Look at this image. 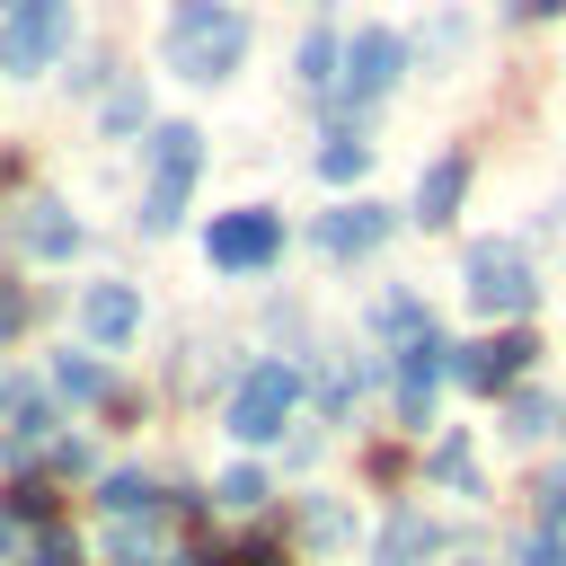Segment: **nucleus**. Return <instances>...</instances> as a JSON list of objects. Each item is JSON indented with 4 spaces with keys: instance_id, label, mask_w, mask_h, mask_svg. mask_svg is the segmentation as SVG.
<instances>
[{
    "instance_id": "nucleus-1",
    "label": "nucleus",
    "mask_w": 566,
    "mask_h": 566,
    "mask_svg": "<svg viewBox=\"0 0 566 566\" xmlns=\"http://www.w3.org/2000/svg\"><path fill=\"white\" fill-rule=\"evenodd\" d=\"M159 53H168V71L177 80H230L239 71V53H248V18L230 9V0H177L168 9V27H159Z\"/></svg>"
},
{
    "instance_id": "nucleus-2",
    "label": "nucleus",
    "mask_w": 566,
    "mask_h": 566,
    "mask_svg": "<svg viewBox=\"0 0 566 566\" xmlns=\"http://www.w3.org/2000/svg\"><path fill=\"white\" fill-rule=\"evenodd\" d=\"M195 177H203V133H195V124H159V133H150V212H142V221L168 230L177 203L195 195Z\"/></svg>"
},
{
    "instance_id": "nucleus-3",
    "label": "nucleus",
    "mask_w": 566,
    "mask_h": 566,
    "mask_svg": "<svg viewBox=\"0 0 566 566\" xmlns=\"http://www.w3.org/2000/svg\"><path fill=\"white\" fill-rule=\"evenodd\" d=\"M469 301H478L486 318H522V310L539 301L531 256H522L513 239H478V248H469Z\"/></svg>"
},
{
    "instance_id": "nucleus-4",
    "label": "nucleus",
    "mask_w": 566,
    "mask_h": 566,
    "mask_svg": "<svg viewBox=\"0 0 566 566\" xmlns=\"http://www.w3.org/2000/svg\"><path fill=\"white\" fill-rule=\"evenodd\" d=\"M292 407H301V371H292V363H256V371L230 389V433H239V442H274V433L292 424Z\"/></svg>"
},
{
    "instance_id": "nucleus-5",
    "label": "nucleus",
    "mask_w": 566,
    "mask_h": 566,
    "mask_svg": "<svg viewBox=\"0 0 566 566\" xmlns=\"http://www.w3.org/2000/svg\"><path fill=\"white\" fill-rule=\"evenodd\" d=\"M62 44H71V0H18V9H9V27H0V71L35 80Z\"/></svg>"
},
{
    "instance_id": "nucleus-6",
    "label": "nucleus",
    "mask_w": 566,
    "mask_h": 566,
    "mask_svg": "<svg viewBox=\"0 0 566 566\" xmlns=\"http://www.w3.org/2000/svg\"><path fill=\"white\" fill-rule=\"evenodd\" d=\"M203 248H212V265H221V274H248V265H274L283 221H274L265 203H239V212H221V221H212V239H203Z\"/></svg>"
},
{
    "instance_id": "nucleus-7",
    "label": "nucleus",
    "mask_w": 566,
    "mask_h": 566,
    "mask_svg": "<svg viewBox=\"0 0 566 566\" xmlns=\"http://www.w3.org/2000/svg\"><path fill=\"white\" fill-rule=\"evenodd\" d=\"M398 71H407V44H398L389 27H363V35L345 44V80H336V88H345L354 106H371V97H389Z\"/></svg>"
},
{
    "instance_id": "nucleus-8",
    "label": "nucleus",
    "mask_w": 566,
    "mask_h": 566,
    "mask_svg": "<svg viewBox=\"0 0 566 566\" xmlns=\"http://www.w3.org/2000/svg\"><path fill=\"white\" fill-rule=\"evenodd\" d=\"M389 239V212L380 203H336V212H318V248L327 256H363V248H380Z\"/></svg>"
},
{
    "instance_id": "nucleus-9",
    "label": "nucleus",
    "mask_w": 566,
    "mask_h": 566,
    "mask_svg": "<svg viewBox=\"0 0 566 566\" xmlns=\"http://www.w3.org/2000/svg\"><path fill=\"white\" fill-rule=\"evenodd\" d=\"M522 363H531V336H495V345H460V354H451L460 389H504Z\"/></svg>"
},
{
    "instance_id": "nucleus-10",
    "label": "nucleus",
    "mask_w": 566,
    "mask_h": 566,
    "mask_svg": "<svg viewBox=\"0 0 566 566\" xmlns=\"http://www.w3.org/2000/svg\"><path fill=\"white\" fill-rule=\"evenodd\" d=\"M433 371H451V354H442L433 336H416V345L398 354V416H407V424L433 416Z\"/></svg>"
},
{
    "instance_id": "nucleus-11",
    "label": "nucleus",
    "mask_w": 566,
    "mask_h": 566,
    "mask_svg": "<svg viewBox=\"0 0 566 566\" xmlns=\"http://www.w3.org/2000/svg\"><path fill=\"white\" fill-rule=\"evenodd\" d=\"M460 195H469V159H460V150H442V159L424 168V186H416V221H424V230H442V221L460 212Z\"/></svg>"
},
{
    "instance_id": "nucleus-12",
    "label": "nucleus",
    "mask_w": 566,
    "mask_h": 566,
    "mask_svg": "<svg viewBox=\"0 0 566 566\" xmlns=\"http://www.w3.org/2000/svg\"><path fill=\"white\" fill-rule=\"evenodd\" d=\"M18 248H27V256H71V248H80V221H71L53 195H35V203L18 212Z\"/></svg>"
},
{
    "instance_id": "nucleus-13",
    "label": "nucleus",
    "mask_w": 566,
    "mask_h": 566,
    "mask_svg": "<svg viewBox=\"0 0 566 566\" xmlns=\"http://www.w3.org/2000/svg\"><path fill=\"white\" fill-rule=\"evenodd\" d=\"M80 318H88V336H97V345H124V336L142 327V301H133V283H88Z\"/></svg>"
},
{
    "instance_id": "nucleus-14",
    "label": "nucleus",
    "mask_w": 566,
    "mask_h": 566,
    "mask_svg": "<svg viewBox=\"0 0 566 566\" xmlns=\"http://www.w3.org/2000/svg\"><path fill=\"white\" fill-rule=\"evenodd\" d=\"M363 168H371V142H354V133H336V142L318 150V177H327V186H354Z\"/></svg>"
},
{
    "instance_id": "nucleus-15",
    "label": "nucleus",
    "mask_w": 566,
    "mask_h": 566,
    "mask_svg": "<svg viewBox=\"0 0 566 566\" xmlns=\"http://www.w3.org/2000/svg\"><path fill=\"white\" fill-rule=\"evenodd\" d=\"M433 539H442V531H433V522H416V513H407V522H398V531H389V539H380V566H416V557H424V548H433Z\"/></svg>"
},
{
    "instance_id": "nucleus-16",
    "label": "nucleus",
    "mask_w": 566,
    "mask_h": 566,
    "mask_svg": "<svg viewBox=\"0 0 566 566\" xmlns=\"http://www.w3.org/2000/svg\"><path fill=\"white\" fill-rule=\"evenodd\" d=\"M371 327H380V336H407V345H416V336H424V310H416L407 292H389V301H371Z\"/></svg>"
},
{
    "instance_id": "nucleus-17",
    "label": "nucleus",
    "mask_w": 566,
    "mask_h": 566,
    "mask_svg": "<svg viewBox=\"0 0 566 566\" xmlns=\"http://www.w3.org/2000/svg\"><path fill=\"white\" fill-rule=\"evenodd\" d=\"M97 504H106V513H150V478H142V469H115V478L97 486Z\"/></svg>"
},
{
    "instance_id": "nucleus-18",
    "label": "nucleus",
    "mask_w": 566,
    "mask_h": 566,
    "mask_svg": "<svg viewBox=\"0 0 566 566\" xmlns=\"http://www.w3.org/2000/svg\"><path fill=\"white\" fill-rule=\"evenodd\" d=\"M301 531H310V548H345V539H354V513H345V504H310Z\"/></svg>"
},
{
    "instance_id": "nucleus-19",
    "label": "nucleus",
    "mask_w": 566,
    "mask_h": 566,
    "mask_svg": "<svg viewBox=\"0 0 566 566\" xmlns=\"http://www.w3.org/2000/svg\"><path fill=\"white\" fill-rule=\"evenodd\" d=\"M301 80H310V88H327V80H336V35H327V27H310V35H301Z\"/></svg>"
},
{
    "instance_id": "nucleus-20",
    "label": "nucleus",
    "mask_w": 566,
    "mask_h": 566,
    "mask_svg": "<svg viewBox=\"0 0 566 566\" xmlns=\"http://www.w3.org/2000/svg\"><path fill=\"white\" fill-rule=\"evenodd\" d=\"M53 380H62L71 398H106V371H97L88 354H62V363H53Z\"/></svg>"
},
{
    "instance_id": "nucleus-21",
    "label": "nucleus",
    "mask_w": 566,
    "mask_h": 566,
    "mask_svg": "<svg viewBox=\"0 0 566 566\" xmlns=\"http://www.w3.org/2000/svg\"><path fill=\"white\" fill-rule=\"evenodd\" d=\"M27 566H80V539H71V531H53V522H44V531H35V539H27Z\"/></svg>"
},
{
    "instance_id": "nucleus-22",
    "label": "nucleus",
    "mask_w": 566,
    "mask_h": 566,
    "mask_svg": "<svg viewBox=\"0 0 566 566\" xmlns=\"http://www.w3.org/2000/svg\"><path fill=\"white\" fill-rule=\"evenodd\" d=\"M433 478H451V486H478V460H469L460 442H442V451H433Z\"/></svg>"
},
{
    "instance_id": "nucleus-23",
    "label": "nucleus",
    "mask_w": 566,
    "mask_h": 566,
    "mask_svg": "<svg viewBox=\"0 0 566 566\" xmlns=\"http://www.w3.org/2000/svg\"><path fill=\"white\" fill-rule=\"evenodd\" d=\"M133 124H142V88H115L106 97V133H133Z\"/></svg>"
},
{
    "instance_id": "nucleus-24",
    "label": "nucleus",
    "mask_w": 566,
    "mask_h": 566,
    "mask_svg": "<svg viewBox=\"0 0 566 566\" xmlns=\"http://www.w3.org/2000/svg\"><path fill=\"white\" fill-rule=\"evenodd\" d=\"M513 433H522V442H531V433H548V398H539V389H531V398H513Z\"/></svg>"
},
{
    "instance_id": "nucleus-25",
    "label": "nucleus",
    "mask_w": 566,
    "mask_h": 566,
    "mask_svg": "<svg viewBox=\"0 0 566 566\" xmlns=\"http://www.w3.org/2000/svg\"><path fill=\"white\" fill-rule=\"evenodd\" d=\"M9 513H18V522H53V495H44V486H9Z\"/></svg>"
},
{
    "instance_id": "nucleus-26",
    "label": "nucleus",
    "mask_w": 566,
    "mask_h": 566,
    "mask_svg": "<svg viewBox=\"0 0 566 566\" xmlns=\"http://www.w3.org/2000/svg\"><path fill=\"white\" fill-rule=\"evenodd\" d=\"M221 495H230V504H265V478H256V469H230Z\"/></svg>"
},
{
    "instance_id": "nucleus-27",
    "label": "nucleus",
    "mask_w": 566,
    "mask_h": 566,
    "mask_svg": "<svg viewBox=\"0 0 566 566\" xmlns=\"http://www.w3.org/2000/svg\"><path fill=\"white\" fill-rule=\"evenodd\" d=\"M522 566H566V539H557V531H539V539L522 548Z\"/></svg>"
},
{
    "instance_id": "nucleus-28",
    "label": "nucleus",
    "mask_w": 566,
    "mask_h": 566,
    "mask_svg": "<svg viewBox=\"0 0 566 566\" xmlns=\"http://www.w3.org/2000/svg\"><path fill=\"white\" fill-rule=\"evenodd\" d=\"M539 504H548V522H566V469H557V478L539 486Z\"/></svg>"
},
{
    "instance_id": "nucleus-29",
    "label": "nucleus",
    "mask_w": 566,
    "mask_h": 566,
    "mask_svg": "<svg viewBox=\"0 0 566 566\" xmlns=\"http://www.w3.org/2000/svg\"><path fill=\"white\" fill-rule=\"evenodd\" d=\"M513 9H522V18H557L566 0H513Z\"/></svg>"
},
{
    "instance_id": "nucleus-30",
    "label": "nucleus",
    "mask_w": 566,
    "mask_h": 566,
    "mask_svg": "<svg viewBox=\"0 0 566 566\" xmlns=\"http://www.w3.org/2000/svg\"><path fill=\"white\" fill-rule=\"evenodd\" d=\"M9 539H18V513H9V504H0V557H9Z\"/></svg>"
},
{
    "instance_id": "nucleus-31",
    "label": "nucleus",
    "mask_w": 566,
    "mask_h": 566,
    "mask_svg": "<svg viewBox=\"0 0 566 566\" xmlns=\"http://www.w3.org/2000/svg\"><path fill=\"white\" fill-rule=\"evenodd\" d=\"M230 566H274V557H265V548H239V557H230Z\"/></svg>"
}]
</instances>
